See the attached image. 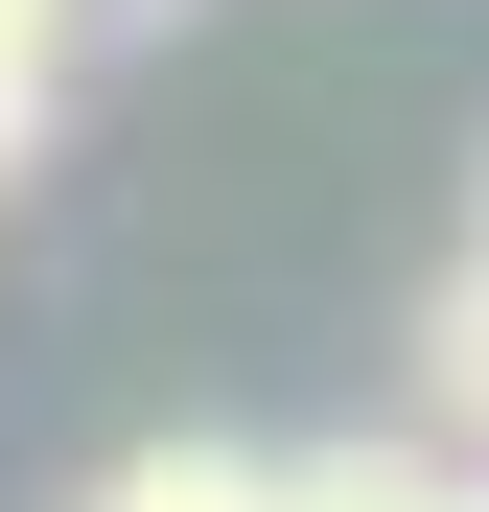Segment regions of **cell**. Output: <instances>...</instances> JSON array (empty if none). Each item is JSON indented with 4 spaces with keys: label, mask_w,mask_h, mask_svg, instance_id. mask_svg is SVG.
Instances as JSON below:
<instances>
[{
    "label": "cell",
    "mask_w": 489,
    "mask_h": 512,
    "mask_svg": "<svg viewBox=\"0 0 489 512\" xmlns=\"http://www.w3.org/2000/svg\"><path fill=\"white\" fill-rule=\"evenodd\" d=\"M94 512H280V466H257V443H140Z\"/></svg>",
    "instance_id": "cell-1"
},
{
    "label": "cell",
    "mask_w": 489,
    "mask_h": 512,
    "mask_svg": "<svg viewBox=\"0 0 489 512\" xmlns=\"http://www.w3.org/2000/svg\"><path fill=\"white\" fill-rule=\"evenodd\" d=\"M420 396H443V443L489 466V256H466V280L420 303Z\"/></svg>",
    "instance_id": "cell-2"
},
{
    "label": "cell",
    "mask_w": 489,
    "mask_h": 512,
    "mask_svg": "<svg viewBox=\"0 0 489 512\" xmlns=\"http://www.w3.org/2000/svg\"><path fill=\"white\" fill-rule=\"evenodd\" d=\"M466 466H420V443H303L280 466V512H443Z\"/></svg>",
    "instance_id": "cell-3"
},
{
    "label": "cell",
    "mask_w": 489,
    "mask_h": 512,
    "mask_svg": "<svg viewBox=\"0 0 489 512\" xmlns=\"http://www.w3.org/2000/svg\"><path fill=\"white\" fill-rule=\"evenodd\" d=\"M0 70H70V0H0Z\"/></svg>",
    "instance_id": "cell-4"
},
{
    "label": "cell",
    "mask_w": 489,
    "mask_h": 512,
    "mask_svg": "<svg viewBox=\"0 0 489 512\" xmlns=\"http://www.w3.org/2000/svg\"><path fill=\"white\" fill-rule=\"evenodd\" d=\"M443 512H489V466H466V489H443Z\"/></svg>",
    "instance_id": "cell-5"
}]
</instances>
